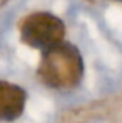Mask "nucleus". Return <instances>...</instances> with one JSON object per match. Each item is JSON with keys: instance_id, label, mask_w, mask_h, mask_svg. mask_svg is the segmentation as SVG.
Returning <instances> with one entry per match:
<instances>
[{"instance_id": "obj_3", "label": "nucleus", "mask_w": 122, "mask_h": 123, "mask_svg": "<svg viewBox=\"0 0 122 123\" xmlns=\"http://www.w3.org/2000/svg\"><path fill=\"white\" fill-rule=\"evenodd\" d=\"M27 92L20 86L0 81V120L13 122L24 112Z\"/></svg>"}, {"instance_id": "obj_2", "label": "nucleus", "mask_w": 122, "mask_h": 123, "mask_svg": "<svg viewBox=\"0 0 122 123\" xmlns=\"http://www.w3.org/2000/svg\"><path fill=\"white\" fill-rule=\"evenodd\" d=\"M66 27L60 17L52 12H34L25 17L20 25V37L30 47L50 50L63 44Z\"/></svg>"}, {"instance_id": "obj_4", "label": "nucleus", "mask_w": 122, "mask_h": 123, "mask_svg": "<svg viewBox=\"0 0 122 123\" xmlns=\"http://www.w3.org/2000/svg\"><path fill=\"white\" fill-rule=\"evenodd\" d=\"M121 2H122V0H121Z\"/></svg>"}, {"instance_id": "obj_1", "label": "nucleus", "mask_w": 122, "mask_h": 123, "mask_svg": "<svg viewBox=\"0 0 122 123\" xmlns=\"http://www.w3.org/2000/svg\"><path fill=\"white\" fill-rule=\"evenodd\" d=\"M85 66L78 48L70 44H60L44 51L38 67V75L47 86L66 90L78 86Z\"/></svg>"}]
</instances>
